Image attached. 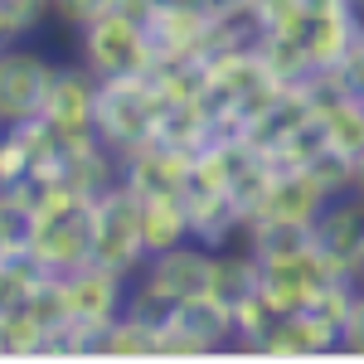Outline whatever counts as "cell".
I'll use <instances>...</instances> for the list:
<instances>
[{"mask_svg":"<svg viewBox=\"0 0 364 364\" xmlns=\"http://www.w3.org/2000/svg\"><path fill=\"white\" fill-rule=\"evenodd\" d=\"M340 350H350V355H364V291L355 296V311H350V321L340 326Z\"/></svg>","mask_w":364,"mask_h":364,"instance_id":"6","label":"cell"},{"mask_svg":"<svg viewBox=\"0 0 364 364\" xmlns=\"http://www.w3.org/2000/svg\"><path fill=\"white\" fill-rule=\"evenodd\" d=\"M161 63L156 34L146 20L127 15L122 5H102L83 20V68H92L102 83L112 78H151Z\"/></svg>","mask_w":364,"mask_h":364,"instance_id":"1","label":"cell"},{"mask_svg":"<svg viewBox=\"0 0 364 364\" xmlns=\"http://www.w3.org/2000/svg\"><path fill=\"white\" fill-rule=\"evenodd\" d=\"M54 78H58V68L49 63V58H39V54H29V49H15V44H10V54H5V127H10V132L39 122Z\"/></svg>","mask_w":364,"mask_h":364,"instance_id":"3","label":"cell"},{"mask_svg":"<svg viewBox=\"0 0 364 364\" xmlns=\"http://www.w3.org/2000/svg\"><path fill=\"white\" fill-rule=\"evenodd\" d=\"M190 238H195V219H190V199L185 195H146L141 199V248H146V257L180 248Z\"/></svg>","mask_w":364,"mask_h":364,"instance_id":"4","label":"cell"},{"mask_svg":"<svg viewBox=\"0 0 364 364\" xmlns=\"http://www.w3.org/2000/svg\"><path fill=\"white\" fill-rule=\"evenodd\" d=\"M214 267H219L214 252L180 243V248H166V252H156V257H146L141 287L156 291L161 301H170V306H185V301H195V296H209Z\"/></svg>","mask_w":364,"mask_h":364,"instance_id":"2","label":"cell"},{"mask_svg":"<svg viewBox=\"0 0 364 364\" xmlns=\"http://www.w3.org/2000/svg\"><path fill=\"white\" fill-rule=\"evenodd\" d=\"M355 39H360V25H355V15H350L345 5L311 10V25H306V34H301L311 68H336L340 58L350 54V44H355Z\"/></svg>","mask_w":364,"mask_h":364,"instance_id":"5","label":"cell"}]
</instances>
